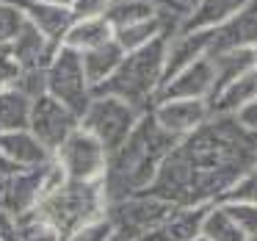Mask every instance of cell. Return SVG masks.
Here are the masks:
<instances>
[{
    "label": "cell",
    "mask_w": 257,
    "mask_h": 241,
    "mask_svg": "<svg viewBox=\"0 0 257 241\" xmlns=\"http://www.w3.org/2000/svg\"><path fill=\"white\" fill-rule=\"evenodd\" d=\"M254 158V136L246 133L232 114H213L172 147L147 191L180 205H210L227 197Z\"/></svg>",
    "instance_id": "1"
},
{
    "label": "cell",
    "mask_w": 257,
    "mask_h": 241,
    "mask_svg": "<svg viewBox=\"0 0 257 241\" xmlns=\"http://www.w3.org/2000/svg\"><path fill=\"white\" fill-rule=\"evenodd\" d=\"M180 139L158 128L152 114L147 111L133 128V133L108 155V169L102 175V191L108 202L127 194H139L152 186L158 169Z\"/></svg>",
    "instance_id": "2"
},
{
    "label": "cell",
    "mask_w": 257,
    "mask_h": 241,
    "mask_svg": "<svg viewBox=\"0 0 257 241\" xmlns=\"http://www.w3.org/2000/svg\"><path fill=\"white\" fill-rule=\"evenodd\" d=\"M163 78H166V36L139 47V50L124 53L116 72L97 92L116 95L124 103H130V106L147 114L152 108V103L158 100Z\"/></svg>",
    "instance_id": "3"
},
{
    "label": "cell",
    "mask_w": 257,
    "mask_h": 241,
    "mask_svg": "<svg viewBox=\"0 0 257 241\" xmlns=\"http://www.w3.org/2000/svg\"><path fill=\"white\" fill-rule=\"evenodd\" d=\"M36 211L50 219L61 238H67L83 224L105 216L108 197L102 191V180H64L56 191L42 197Z\"/></svg>",
    "instance_id": "4"
},
{
    "label": "cell",
    "mask_w": 257,
    "mask_h": 241,
    "mask_svg": "<svg viewBox=\"0 0 257 241\" xmlns=\"http://www.w3.org/2000/svg\"><path fill=\"white\" fill-rule=\"evenodd\" d=\"M144 117V111H139L136 106L124 103L116 95H105V92H94L91 103L86 106V111L80 114V128L89 130L97 141L108 150L111 155L139 125V119Z\"/></svg>",
    "instance_id": "5"
},
{
    "label": "cell",
    "mask_w": 257,
    "mask_h": 241,
    "mask_svg": "<svg viewBox=\"0 0 257 241\" xmlns=\"http://www.w3.org/2000/svg\"><path fill=\"white\" fill-rule=\"evenodd\" d=\"M47 95L72 108L78 117L86 111V106L94 97V86L86 78L83 58L78 50H69L64 45L56 50L53 61L47 64Z\"/></svg>",
    "instance_id": "6"
},
{
    "label": "cell",
    "mask_w": 257,
    "mask_h": 241,
    "mask_svg": "<svg viewBox=\"0 0 257 241\" xmlns=\"http://www.w3.org/2000/svg\"><path fill=\"white\" fill-rule=\"evenodd\" d=\"M172 205L174 202L163 200V197H155L150 191H139V194H127V197H119V200L108 202L105 219L113 224L116 233L139 241L141 235L150 233L166 216Z\"/></svg>",
    "instance_id": "7"
},
{
    "label": "cell",
    "mask_w": 257,
    "mask_h": 241,
    "mask_svg": "<svg viewBox=\"0 0 257 241\" xmlns=\"http://www.w3.org/2000/svg\"><path fill=\"white\" fill-rule=\"evenodd\" d=\"M53 161L64 169L67 180H102L108 169V150L89 130L75 128L53 152Z\"/></svg>",
    "instance_id": "8"
},
{
    "label": "cell",
    "mask_w": 257,
    "mask_h": 241,
    "mask_svg": "<svg viewBox=\"0 0 257 241\" xmlns=\"http://www.w3.org/2000/svg\"><path fill=\"white\" fill-rule=\"evenodd\" d=\"M75 128H80V117L72 111V108L64 106V103H58L56 97L42 95V97H36V100L31 103L28 130L50 152H56Z\"/></svg>",
    "instance_id": "9"
},
{
    "label": "cell",
    "mask_w": 257,
    "mask_h": 241,
    "mask_svg": "<svg viewBox=\"0 0 257 241\" xmlns=\"http://www.w3.org/2000/svg\"><path fill=\"white\" fill-rule=\"evenodd\" d=\"M152 119L158 122V128H163L166 133H172L174 139L194 133L196 128L207 122L213 117L210 100H185V97H158L150 108Z\"/></svg>",
    "instance_id": "10"
},
{
    "label": "cell",
    "mask_w": 257,
    "mask_h": 241,
    "mask_svg": "<svg viewBox=\"0 0 257 241\" xmlns=\"http://www.w3.org/2000/svg\"><path fill=\"white\" fill-rule=\"evenodd\" d=\"M45 169L47 164L17 169L14 175L0 180V211L12 213V216L34 211L39 205L42 194H45Z\"/></svg>",
    "instance_id": "11"
},
{
    "label": "cell",
    "mask_w": 257,
    "mask_h": 241,
    "mask_svg": "<svg viewBox=\"0 0 257 241\" xmlns=\"http://www.w3.org/2000/svg\"><path fill=\"white\" fill-rule=\"evenodd\" d=\"M213 89H216V69H213V58L202 56L194 64L183 67L174 72L172 78L163 81L158 97H185V100H210Z\"/></svg>",
    "instance_id": "12"
},
{
    "label": "cell",
    "mask_w": 257,
    "mask_h": 241,
    "mask_svg": "<svg viewBox=\"0 0 257 241\" xmlns=\"http://www.w3.org/2000/svg\"><path fill=\"white\" fill-rule=\"evenodd\" d=\"M213 28H180L166 36V78L194 64L196 58L210 56ZM163 78V81H166Z\"/></svg>",
    "instance_id": "13"
},
{
    "label": "cell",
    "mask_w": 257,
    "mask_h": 241,
    "mask_svg": "<svg viewBox=\"0 0 257 241\" xmlns=\"http://www.w3.org/2000/svg\"><path fill=\"white\" fill-rule=\"evenodd\" d=\"M207 205H180L174 202L169 213L139 241H194L202 233V219Z\"/></svg>",
    "instance_id": "14"
},
{
    "label": "cell",
    "mask_w": 257,
    "mask_h": 241,
    "mask_svg": "<svg viewBox=\"0 0 257 241\" xmlns=\"http://www.w3.org/2000/svg\"><path fill=\"white\" fill-rule=\"evenodd\" d=\"M23 9L25 20L34 28H39L50 42L61 45L67 28L75 23V12L69 6H58V3H47V0H14Z\"/></svg>",
    "instance_id": "15"
},
{
    "label": "cell",
    "mask_w": 257,
    "mask_h": 241,
    "mask_svg": "<svg viewBox=\"0 0 257 241\" xmlns=\"http://www.w3.org/2000/svg\"><path fill=\"white\" fill-rule=\"evenodd\" d=\"M9 47H12L14 58L20 61L23 69H28V67H45L47 69V64L53 61V56H56V50L61 45H58V42H50L39 28H34V25L25 20L23 31L14 36V42Z\"/></svg>",
    "instance_id": "16"
},
{
    "label": "cell",
    "mask_w": 257,
    "mask_h": 241,
    "mask_svg": "<svg viewBox=\"0 0 257 241\" xmlns=\"http://www.w3.org/2000/svg\"><path fill=\"white\" fill-rule=\"evenodd\" d=\"M210 58L213 69H216V89H213V95H216L235 78L257 67V45H235L224 47V50H213Z\"/></svg>",
    "instance_id": "17"
},
{
    "label": "cell",
    "mask_w": 257,
    "mask_h": 241,
    "mask_svg": "<svg viewBox=\"0 0 257 241\" xmlns=\"http://www.w3.org/2000/svg\"><path fill=\"white\" fill-rule=\"evenodd\" d=\"M235 45H257V0H251L246 9H240L232 20L224 25L213 28V50H224V47Z\"/></svg>",
    "instance_id": "18"
},
{
    "label": "cell",
    "mask_w": 257,
    "mask_h": 241,
    "mask_svg": "<svg viewBox=\"0 0 257 241\" xmlns=\"http://www.w3.org/2000/svg\"><path fill=\"white\" fill-rule=\"evenodd\" d=\"M0 150L6 152L17 167L31 169L42 167L53 158V152L36 139L31 130H12V133H0Z\"/></svg>",
    "instance_id": "19"
},
{
    "label": "cell",
    "mask_w": 257,
    "mask_h": 241,
    "mask_svg": "<svg viewBox=\"0 0 257 241\" xmlns=\"http://www.w3.org/2000/svg\"><path fill=\"white\" fill-rule=\"evenodd\" d=\"M111 39H113V25L108 23V17H75V23L64 34L61 45L69 47V50L86 53Z\"/></svg>",
    "instance_id": "20"
},
{
    "label": "cell",
    "mask_w": 257,
    "mask_h": 241,
    "mask_svg": "<svg viewBox=\"0 0 257 241\" xmlns=\"http://www.w3.org/2000/svg\"><path fill=\"white\" fill-rule=\"evenodd\" d=\"M251 0H196L183 28H218L227 20H232L240 9H246ZM180 31V28H177Z\"/></svg>",
    "instance_id": "21"
},
{
    "label": "cell",
    "mask_w": 257,
    "mask_h": 241,
    "mask_svg": "<svg viewBox=\"0 0 257 241\" xmlns=\"http://www.w3.org/2000/svg\"><path fill=\"white\" fill-rule=\"evenodd\" d=\"M80 58H83L86 78L91 81V86H94V92H97L113 72H116V67L124 58V50L116 45V39H111L100 47H91V50L80 53Z\"/></svg>",
    "instance_id": "22"
},
{
    "label": "cell",
    "mask_w": 257,
    "mask_h": 241,
    "mask_svg": "<svg viewBox=\"0 0 257 241\" xmlns=\"http://www.w3.org/2000/svg\"><path fill=\"white\" fill-rule=\"evenodd\" d=\"M251 100H257V67L227 84L221 92H216L210 97V108L213 114H235Z\"/></svg>",
    "instance_id": "23"
},
{
    "label": "cell",
    "mask_w": 257,
    "mask_h": 241,
    "mask_svg": "<svg viewBox=\"0 0 257 241\" xmlns=\"http://www.w3.org/2000/svg\"><path fill=\"white\" fill-rule=\"evenodd\" d=\"M199 235L207 241H249V235H246L243 230H240V224L229 216L227 205H224L221 200L207 205Z\"/></svg>",
    "instance_id": "24"
},
{
    "label": "cell",
    "mask_w": 257,
    "mask_h": 241,
    "mask_svg": "<svg viewBox=\"0 0 257 241\" xmlns=\"http://www.w3.org/2000/svg\"><path fill=\"white\" fill-rule=\"evenodd\" d=\"M161 36H169V28L158 14L155 17H147V20H139V23L122 25V28H113V39H116V45L122 47L124 53L139 50V47L161 39Z\"/></svg>",
    "instance_id": "25"
},
{
    "label": "cell",
    "mask_w": 257,
    "mask_h": 241,
    "mask_svg": "<svg viewBox=\"0 0 257 241\" xmlns=\"http://www.w3.org/2000/svg\"><path fill=\"white\" fill-rule=\"evenodd\" d=\"M31 97L23 95L14 86L0 89V133H12V130H28L31 122Z\"/></svg>",
    "instance_id": "26"
},
{
    "label": "cell",
    "mask_w": 257,
    "mask_h": 241,
    "mask_svg": "<svg viewBox=\"0 0 257 241\" xmlns=\"http://www.w3.org/2000/svg\"><path fill=\"white\" fill-rule=\"evenodd\" d=\"M158 9H155V0H113L111 9L105 12L108 23L113 28H122V25L130 23H139V20L147 17H155Z\"/></svg>",
    "instance_id": "27"
},
{
    "label": "cell",
    "mask_w": 257,
    "mask_h": 241,
    "mask_svg": "<svg viewBox=\"0 0 257 241\" xmlns=\"http://www.w3.org/2000/svg\"><path fill=\"white\" fill-rule=\"evenodd\" d=\"M14 219H17V241H64L61 233L53 227V222L42 216L36 208Z\"/></svg>",
    "instance_id": "28"
},
{
    "label": "cell",
    "mask_w": 257,
    "mask_h": 241,
    "mask_svg": "<svg viewBox=\"0 0 257 241\" xmlns=\"http://www.w3.org/2000/svg\"><path fill=\"white\" fill-rule=\"evenodd\" d=\"M25 14L14 0H0V45H12L14 36L23 31Z\"/></svg>",
    "instance_id": "29"
},
{
    "label": "cell",
    "mask_w": 257,
    "mask_h": 241,
    "mask_svg": "<svg viewBox=\"0 0 257 241\" xmlns=\"http://www.w3.org/2000/svg\"><path fill=\"white\" fill-rule=\"evenodd\" d=\"M227 205L229 216L240 224L246 235H257V202H246V200H221Z\"/></svg>",
    "instance_id": "30"
},
{
    "label": "cell",
    "mask_w": 257,
    "mask_h": 241,
    "mask_svg": "<svg viewBox=\"0 0 257 241\" xmlns=\"http://www.w3.org/2000/svg\"><path fill=\"white\" fill-rule=\"evenodd\" d=\"M224 200H246V202H257V158L249 164L243 175L235 180V186L227 191Z\"/></svg>",
    "instance_id": "31"
},
{
    "label": "cell",
    "mask_w": 257,
    "mask_h": 241,
    "mask_svg": "<svg viewBox=\"0 0 257 241\" xmlns=\"http://www.w3.org/2000/svg\"><path fill=\"white\" fill-rule=\"evenodd\" d=\"M111 233H113V224L102 216V219H97V222L83 224V227L75 230L72 235H67L64 241H108V238H111Z\"/></svg>",
    "instance_id": "32"
},
{
    "label": "cell",
    "mask_w": 257,
    "mask_h": 241,
    "mask_svg": "<svg viewBox=\"0 0 257 241\" xmlns=\"http://www.w3.org/2000/svg\"><path fill=\"white\" fill-rule=\"evenodd\" d=\"M20 72H23V67H20V61L14 58L12 47L0 45V86H3V89H6V86H14L20 78Z\"/></svg>",
    "instance_id": "33"
},
{
    "label": "cell",
    "mask_w": 257,
    "mask_h": 241,
    "mask_svg": "<svg viewBox=\"0 0 257 241\" xmlns=\"http://www.w3.org/2000/svg\"><path fill=\"white\" fill-rule=\"evenodd\" d=\"M113 0H75L72 12L75 17H105Z\"/></svg>",
    "instance_id": "34"
},
{
    "label": "cell",
    "mask_w": 257,
    "mask_h": 241,
    "mask_svg": "<svg viewBox=\"0 0 257 241\" xmlns=\"http://www.w3.org/2000/svg\"><path fill=\"white\" fill-rule=\"evenodd\" d=\"M235 117V122L240 125V128L246 130V133H251L257 139V100H251V103H246L243 108H238V111L232 114Z\"/></svg>",
    "instance_id": "35"
},
{
    "label": "cell",
    "mask_w": 257,
    "mask_h": 241,
    "mask_svg": "<svg viewBox=\"0 0 257 241\" xmlns=\"http://www.w3.org/2000/svg\"><path fill=\"white\" fill-rule=\"evenodd\" d=\"M0 241H17V219L0 211Z\"/></svg>",
    "instance_id": "36"
},
{
    "label": "cell",
    "mask_w": 257,
    "mask_h": 241,
    "mask_svg": "<svg viewBox=\"0 0 257 241\" xmlns=\"http://www.w3.org/2000/svg\"><path fill=\"white\" fill-rule=\"evenodd\" d=\"M17 169H23V167H17V164H14L12 158L6 155V152L0 150V180H3V178H9V175H14Z\"/></svg>",
    "instance_id": "37"
},
{
    "label": "cell",
    "mask_w": 257,
    "mask_h": 241,
    "mask_svg": "<svg viewBox=\"0 0 257 241\" xmlns=\"http://www.w3.org/2000/svg\"><path fill=\"white\" fill-rule=\"evenodd\" d=\"M108 241H133V238H127V235H122V233H116V230H113L111 238H108Z\"/></svg>",
    "instance_id": "38"
},
{
    "label": "cell",
    "mask_w": 257,
    "mask_h": 241,
    "mask_svg": "<svg viewBox=\"0 0 257 241\" xmlns=\"http://www.w3.org/2000/svg\"><path fill=\"white\" fill-rule=\"evenodd\" d=\"M47 3H58V6H69V9H72L75 0H47Z\"/></svg>",
    "instance_id": "39"
},
{
    "label": "cell",
    "mask_w": 257,
    "mask_h": 241,
    "mask_svg": "<svg viewBox=\"0 0 257 241\" xmlns=\"http://www.w3.org/2000/svg\"><path fill=\"white\" fill-rule=\"evenodd\" d=\"M194 241H207V238H202V235H196V238Z\"/></svg>",
    "instance_id": "40"
},
{
    "label": "cell",
    "mask_w": 257,
    "mask_h": 241,
    "mask_svg": "<svg viewBox=\"0 0 257 241\" xmlns=\"http://www.w3.org/2000/svg\"><path fill=\"white\" fill-rule=\"evenodd\" d=\"M249 241H257V235H251V238H249Z\"/></svg>",
    "instance_id": "41"
},
{
    "label": "cell",
    "mask_w": 257,
    "mask_h": 241,
    "mask_svg": "<svg viewBox=\"0 0 257 241\" xmlns=\"http://www.w3.org/2000/svg\"><path fill=\"white\" fill-rule=\"evenodd\" d=\"M194 3H196V0H191V9H194Z\"/></svg>",
    "instance_id": "42"
},
{
    "label": "cell",
    "mask_w": 257,
    "mask_h": 241,
    "mask_svg": "<svg viewBox=\"0 0 257 241\" xmlns=\"http://www.w3.org/2000/svg\"><path fill=\"white\" fill-rule=\"evenodd\" d=\"M0 89H3V86H0Z\"/></svg>",
    "instance_id": "43"
}]
</instances>
